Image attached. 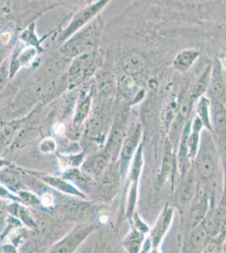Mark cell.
Returning a JSON list of instances; mask_svg holds the SVG:
<instances>
[{
    "label": "cell",
    "instance_id": "cell-1",
    "mask_svg": "<svg viewBox=\"0 0 226 253\" xmlns=\"http://www.w3.org/2000/svg\"><path fill=\"white\" fill-rule=\"evenodd\" d=\"M94 230V225L79 226L57 242L48 253H72Z\"/></svg>",
    "mask_w": 226,
    "mask_h": 253
},
{
    "label": "cell",
    "instance_id": "cell-2",
    "mask_svg": "<svg viewBox=\"0 0 226 253\" xmlns=\"http://www.w3.org/2000/svg\"><path fill=\"white\" fill-rule=\"evenodd\" d=\"M95 31L96 28L93 25L79 32L76 37L71 39L64 46V52L69 56L76 57L86 52V50L92 45Z\"/></svg>",
    "mask_w": 226,
    "mask_h": 253
},
{
    "label": "cell",
    "instance_id": "cell-3",
    "mask_svg": "<svg viewBox=\"0 0 226 253\" xmlns=\"http://www.w3.org/2000/svg\"><path fill=\"white\" fill-rule=\"evenodd\" d=\"M106 3L107 1H99L97 3H92L78 12L72 20L71 24L67 28L65 38H69L71 35L75 34V32H79V30L86 26L92 19H94V16L106 5Z\"/></svg>",
    "mask_w": 226,
    "mask_h": 253
},
{
    "label": "cell",
    "instance_id": "cell-4",
    "mask_svg": "<svg viewBox=\"0 0 226 253\" xmlns=\"http://www.w3.org/2000/svg\"><path fill=\"white\" fill-rule=\"evenodd\" d=\"M94 69V55L90 52H85L83 54L78 56L70 69V81L76 84L80 83L84 79H86L88 75L93 72Z\"/></svg>",
    "mask_w": 226,
    "mask_h": 253
},
{
    "label": "cell",
    "instance_id": "cell-5",
    "mask_svg": "<svg viewBox=\"0 0 226 253\" xmlns=\"http://www.w3.org/2000/svg\"><path fill=\"white\" fill-rule=\"evenodd\" d=\"M217 167L216 151L212 141L206 139L198 161V170L201 176L205 180L212 177Z\"/></svg>",
    "mask_w": 226,
    "mask_h": 253
},
{
    "label": "cell",
    "instance_id": "cell-6",
    "mask_svg": "<svg viewBox=\"0 0 226 253\" xmlns=\"http://www.w3.org/2000/svg\"><path fill=\"white\" fill-rule=\"evenodd\" d=\"M210 84L212 92L219 102L224 104L226 96V79L221 69V63H215V66L211 69Z\"/></svg>",
    "mask_w": 226,
    "mask_h": 253
},
{
    "label": "cell",
    "instance_id": "cell-7",
    "mask_svg": "<svg viewBox=\"0 0 226 253\" xmlns=\"http://www.w3.org/2000/svg\"><path fill=\"white\" fill-rule=\"evenodd\" d=\"M94 206L86 202H72L63 206V212L70 219H84L94 213Z\"/></svg>",
    "mask_w": 226,
    "mask_h": 253
},
{
    "label": "cell",
    "instance_id": "cell-8",
    "mask_svg": "<svg viewBox=\"0 0 226 253\" xmlns=\"http://www.w3.org/2000/svg\"><path fill=\"white\" fill-rule=\"evenodd\" d=\"M108 164V156L106 154L97 155L88 159L83 165V170L91 176H97L106 170Z\"/></svg>",
    "mask_w": 226,
    "mask_h": 253
},
{
    "label": "cell",
    "instance_id": "cell-9",
    "mask_svg": "<svg viewBox=\"0 0 226 253\" xmlns=\"http://www.w3.org/2000/svg\"><path fill=\"white\" fill-rule=\"evenodd\" d=\"M173 211L172 209L166 210L160 216L155 225L154 230L152 231V243L154 247H157L159 243L161 242V239L166 234V230L169 228L170 224L172 222Z\"/></svg>",
    "mask_w": 226,
    "mask_h": 253
},
{
    "label": "cell",
    "instance_id": "cell-10",
    "mask_svg": "<svg viewBox=\"0 0 226 253\" xmlns=\"http://www.w3.org/2000/svg\"><path fill=\"white\" fill-rule=\"evenodd\" d=\"M198 56H199V52L197 50H193V49L183 50L176 56L173 61V66L180 72H186L198 58Z\"/></svg>",
    "mask_w": 226,
    "mask_h": 253
},
{
    "label": "cell",
    "instance_id": "cell-11",
    "mask_svg": "<svg viewBox=\"0 0 226 253\" xmlns=\"http://www.w3.org/2000/svg\"><path fill=\"white\" fill-rule=\"evenodd\" d=\"M203 124L201 123L199 118H195L192 126V132L189 134L186 139V154L188 155L189 158L194 160L198 153V143H199V134Z\"/></svg>",
    "mask_w": 226,
    "mask_h": 253
},
{
    "label": "cell",
    "instance_id": "cell-12",
    "mask_svg": "<svg viewBox=\"0 0 226 253\" xmlns=\"http://www.w3.org/2000/svg\"><path fill=\"white\" fill-rule=\"evenodd\" d=\"M141 127L137 126V128L133 132L132 134L123 142V149H122V159L123 161H129L132 156L135 155L137 150V145L141 138Z\"/></svg>",
    "mask_w": 226,
    "mask_h": 253
},
{
    "label": "cell",
    "instance_id": "cell-13",
    "mask_svg": "<svg viewBox=\"0 0 226 253\" xmlns=\"http://www.w3.org/2000/svg\"><path fill=\"white\" fill-rule=\"evenodd\" d=\"M197 189V182L193 173H189L186 176V181L181 188L180 202L182 205H186L191 201L195 195Z\"/></svg>",
    "mask_w": 226,
    "mask_h": 253
},
{
    "label": "cell",
    "instance_id": "cell-14",
    "mask_svg": "<svg viewBox=\"0 0 226 253\" xmlns=\"http://www.w3.org/2000/svg\"><path fill=\"white\" fill-rule=\"evenodd\" d=\"M145 59L140 54H132L129 56L123 62V69L129 75L139 73L145 67Z\"/></svg>",
    "mask_w": 226,
    "mask_h": 253
},
{
    "label": "cell",
    "instance_id": "cell-15",
    "mask_svg": "<svg viewBox=\"0 0 226 253\" xmlns=\"http://www.w3.org/2000/svg\"><path fill=\"white\" fill-rule=\"evenodd\" d=\"M209 208V203L208 199L203 197L202 200L198 203V205L192 210L191 213V219H190V224L192 228H195L198 224H201L203 221L204 216L206 214Z\"/></svg>",
    "mask_w": 226,
    "mask_h": 253
},
{
    "label": "cell",
    "instance_id": "cell-16",
    "mask_svg": "<svg viewBox=\"0 0 226 253\" xmlns=\"http://www.w3.org/2000/svg\"><path fill=\"white\" fill-rule=\"evenodd\" d=\"M210 77H211V68L208 67L195 84L193 90H192L193 97L197 98L203 95V93L206 90L207 87L209 86V83H210Z\"/></svg>",
    "mask_w": 226,
    "mask_h": 253
},
{
    "label": "cell",
    "instance_id": "cell-17",
    "mask_svg": "<svg viewBox=\"0 0 226 253\" xmlns=\"http://www.w3.org/2000/svg\"><path fill=\"white\" fill-rule=\"evenodd\" d=\"M47 182L49 184L52 185V187H56L58 190L65 193L70 194V195L77 196V197H84V194L80 193V191L74 187L73 185L70 184L67 181H63L58 178H48Z\"/></svg>",
    "mask_w": 226,
    "mask_h": 253
},
{
    "label": "cell",
    "instance_id": "cell-18",
    "mask_svg": "<svg viewBox=\"0 0 226 253\" xmlns=\"http://www.w3.org/2000/svg\"><path fill=\"white\" fill-rule=\"evenodd\" d=\"M198 118L201 123L208 128L210 126V112H209V101L204 96H201L198 105Z\"/></svg>",
    "mask_w": 226,
    "mask_h": 253
},
{
    "label": "cell",
    "instance_id": "cell-19",
    "mask_svg": "<svg viewBox=\"0 0 226 253\" xmlns=\"http://www.w3.org/2000/svg\"><path fill=\"white\" fill-rule=\"evenodd\" d=\"M90 106H91V98L90 96H87L84 98V100H81L76 109V114L75 117V124H80L85 120V118L89 114Z\"/></svg>",
    "mask_w": 226,
    "mask_h": 253
},
{
    "label": "cell",
    "instance_id": "cell-20",
    "mask_svg": "<svg viewBox=\"0 0 226 253\" xmlns=\"http://www.w3.org/2000/svg\"><path fill=\"white\" fill-rule=\"evenodd\" d=\"M214 108V120H215V126L221 132H224L226 130V111L224 107V104L219 101H216Z\"/></svg>",
    "mask_w": 226,
    "mask_h": 253
},
{
    "label": "cell",
    "instance_id": "cell-21",
    "mask_svg": "<svg viewBox=\"0 0 226 253\" xmlns=\"http://www.w3.org/2000/svg\"><path fill=\"white\" fill-rule=\"evenodd\" d=\"M118 185V177L112 171H107L104 175L101 183V193L109 195V193L113 192L116 186Z\"/></svg>",
    "mask_w": 226,
    "mask_h": 253
},
{
    "label": "cell",
    "instance_id": "cell-22",
    "mask_svg": "<svg viewBox=\"0 0 226 253\" xmlns=\"http://www.w3.org/2000/svg\"><path fill=\"white\" fill-rule=\"evenodd\" d=\"M141 237L140 235L137 233V231L133 230L131 233L129 234V237L124 242V246L127 248L128 253H137L139 248H140Z\"/></svg>",
    "mask_w": 226,
    "mask_h": 253
},
{
    "label": "cell",
    "instance_id": "cell-23",
    "mask_svg": "<svg viewBox=\"0 0 226 253\" xmlns=\"http://www.w3.org/2000/svg\"><path fill=\"white\" fill-rule=\"evenodd\" d=\"M135 161L133 164L132 171H131V178L134 181H136L140 175L141 169L143 166V157H142V147L139 146L136 151Z\"/></svg>",
    "mask_w": 226,
    "mask_h": 253
},
{
    "label": "cell",
    "instance_id": "cell-24",
    "mask_svg": "<svg viewBox=\"0 0 226 253\" xmlns=\"http://www.w3.org/2000/svg\"><path fill=\"white\" fill-rule=\"evenodd\" d=\"M207 230L205 226H203V224H199L194 228V230L192 231V243L195 246H199L203 244L204 240L206 238Z\"/></svg>",
    "mask_w": 226,
    "mask_h": 253
},
{
    "label": "cell",
    "instance_id": "cell-25",
    "mask_svg": "<svg viewBox=\"0 0 226 253\" xmlns=\"http://www.w3.org/2000/svg\"><path fill=\"white\" fill-rule=\"evenodd\" d=\"M177 115H178V104L174 101H171L165 112L164 121L166 126H170V124H172V121L174 120Z\"/></svg>",
    "mask_w": 226,
    "mask_h": 253
},
{
    "label": "cell",
    "instance_id": "cell-26",
    "mask_svg": "<svg viewBox=\"0 0 226 253\" xmlns=\"http://www.w3.org/2000/svg\"><path fill=\"white\" fill-rule=\"evenodd\" d=\"M120 88L124 94L132 95L136 89L135 81L129 76H124L120 81Z\"/></svg>",
    "mask_w": 226,
    "mask_h": 253
},
{
    "label": "cell",
    "instance_id": "cell-27",
    "mask_svg": "<svg viewBox=\"0 0 226 253\" xmlns=\"http://www.w3.org/2000/svg\"><path fill=\"white\" fill-rule=\"evenodd\" d=\"M123 131L121 129L120 127H115L114 129L112 130V134L110 137V140H109V148L110 150H113L116 147L119 146L122 140H123Z\"/></svg>",
    "mask_w": 226,
    "mask_h": 253
},
{
    "label": "cell",
    "instance_id": "cell-28",
    "mask_svg": "<svg viewBox=\"0 0 226 253\" xmlns=\"http://www.w3.org/2000/svg\"><path fill=\"white\" fill-rule=\"evenodd\" d=\"M172 169V160L169 156H166L165 161H164L163 167H162V171H161V180L165 181L167 176L170 175Z\"/></svg>",
    "mask_w": 226,
    "mask_h": 253
},
{
    "label": "cell",
    "instance_id": "cell-29",
    "mask_svg": "<svg viewBox=\"0 0 226 253\" xmlns=\"http://www.w3.org/2000/svg\"><path fill=\"white\" fill-rule=\"evenodd\" d=\"M100 125L101 124L98 119L93 118L89 123V125L87 127V132L89 133L90 135H95L100 130Z\"/></svg>",
    "mask_w": 226,
    "mask_h": 253
},
{
    "label": "cell",
    "instance_id": "cell-30",
    "mask_svg": "<svg viewBox=\"0 0 226 253\" xmlns=\"http://www.w3.org/2000/svg\"><path fill=\"white\" fill-rule=\"evenodd\" d=\"M43 205H45V206H48V205H51L52 203V198L51 196L49 195V194H45V195L43 197Z\"/></svg>",
    "mask_w": 226,
    "mask_h": 253
},
{
    "label": "cell",
    "instance_id": "cell-31",
    "mask_svg": "<svg viewBox=\"0 0 226 253\" xmlns=\"http://www.w3.org/2000/svg\"></svg>",
    "mask_w": 226,
    "mask_h": 253
}]
</instances>
